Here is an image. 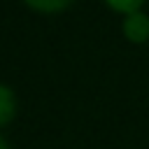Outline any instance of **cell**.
Here are the masks:
<instances>
[{"instance_id": "obj_1", "label": "cell", "mask_w": 149, "mask_h": 149, "mask_svg": "<svg viewBox=\"0 0 149 149\" xmlns=\"http://www.w3.org/2000/svg\"><path fill=\"white\" fill-rule=\"evenodd\" d=\"M123 35L135 42V44H142L149 40V16L142 14V12H135V14H128L123 19Z\"/></svg>"}, {"instance_id": "obj_2", "label": "cell", "mask_w": 149, "mask_h": 149, "mask_svg": "<svg viewBox=\"0 0 149 149\" xmlns=\"http://www.w3.org/2000/svg\"><path fill=\"white\" fill-rule=\"evenodd\" d=\"M16 114V98H14V91L5 84H0V126L9 123Z\"/></svg>"}, {"instance_id": "obj_3", "label": "cell", "mask_w": 149, "mask_h": 149, "mask_svg": "<svg viewBox=\"0 0 149 149\" xmlns=\"http://www.w3.org/2000/svg\"><path fill=\"white\" fill-rule=\"evenodd\" d=\"M26 5L37 12H61V9L70 7L72 0H26Z\"/></svg>"}, {"instance_id": "obj_4", "label": "cell", "mask_w": 149, "mask_h": 149, "mask_svg": "<svg viewBox=\"0 0 149 149\" xmlns=\"http://www.w3.org/2000/svg\"><path fill=\"white\" fill-rule=\"evenodd\" d=\"M114 12H121V14H135V12H140V7H142V2L144 0H105Z\"/></svg>"}, {"instance_id": "obj_5", "label": "cell", "mask_w": 149, "mask_h": 149, "mask_svg": "<svg viewBox=\"0 0 149 149\" xmlns=\"http://www.w3.org/2000/svg\"><path fill=\"white\" fill-rule=\"evenodd\" d=\"M0 149H9V144H7V140L0 135Z\"/></svg>"}]
</instances>
